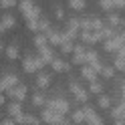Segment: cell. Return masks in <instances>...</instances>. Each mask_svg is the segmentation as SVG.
<instances>
[{
    "instance_id": "cell-1",
    "label": "cell",
    "mask_w": 125,
    "mask_h": 125,
    "mask_svg": "<svg viewBox=\"0 0 125 125\" xmlns=\"http://www.w3.org/2000/svg\"><path fill=\"white\" fill-rule=\"evenodd\" d=\"M10 24H12V18H10V16H4L2 24H0V30H6V28H8Z\"/></svg>"
},
{
    "instance_id": "cell-2",
    "label": "cell",
    "mask_w": 125,
    "mask_h": 125,
    "mask_svg": "<svg viewBox=\"0 0 125 125\" xmlns=\"http://www.w3.org/2000/svg\"><path fill=\"white\" fill-rule=\"evenodd\" d=\"M14 95H16V99H22V95H24V89H16V91H14Z\"/></svg>"
},
{
    "instance_id": "cell-3",
    "label": "cell",
    "mask_w": 125,
    "mask_h": 125,
    "mask_svg": "<svg viewBox=\"0 0 125 125\" xmlns=\"http://www.w3.org/2000/svg\"><path fill=\"white\" fill-rule=\"evenodd\" d=\"M8 57H16V49H14V46L8 49Z\"/></svg>"
},
{
    "instance_id": "cell-4",
    "label": "cell",
    "mask_w": 125,
    "mask_h": 125,
    "mask_svg": "<svg viewBox=\"0 0 125 125\" xmlns=\"http://www.w3.org/2000/svg\"><path fill=\"white\" fill-rule=\"evenodd\" d=\"M38 85H46V77H41V79H38Z\"/></svg>"
}]
</instances>
